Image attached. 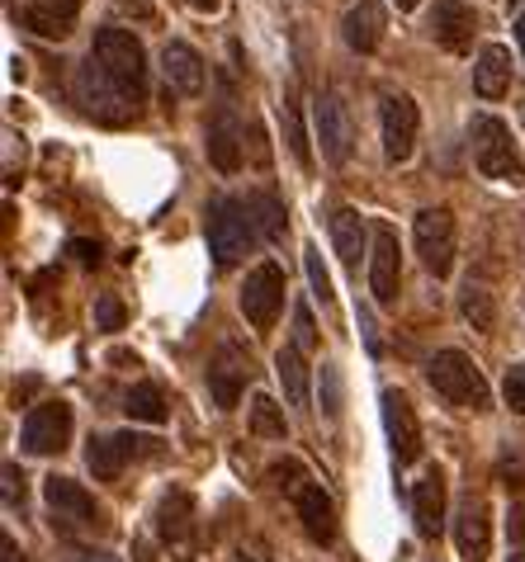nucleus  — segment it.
Returning <instances> with one entry per match:
<instances>
[{
	"label": "nucleus",
	"instance_id": "nucleus-1",
	"mask_svg": "<svg viewBox=\"0 0 525 562\" xmlns=\"http://www.w3.org/2000/svg\"><path fill=\"white\" fill-rule=\"evenodd\" d=\"M71 95H76V104H81L90 119H96V123H110V128H123V123H133L137 114H143V100L129 95V90H123L96 57H86L81 67H76Z\"/></svg>",
	"mask_w": 525,
	"mask_h": 562
},
{
	"label": "nucleus",
	"instance_id": "nucleus-2",
	"mask_svg": "<svg viewBox=\"0 0 525 562\" xmlns=\"http://www.w3.org/2000/svg\"><path fill=\"white\" fill-rule=\"evenodd\" d=\"M426 383L459 412H492V387L465 350H436L426 359Z\"/></svg>",
	"mask_w": 525,
	"mask_h": 562
},
{
	"label": "nucleus",
	"instance_id": "nucleus-3",
	"mask_svg": "<svg viewBox=\"0 0 525 562\" xmlns=\"http://www.w3.org/2000/svg\"><path fill=\"white\" fill-rule=\"evenodd\" d=\"M469 143H473V166L483 170L488 180L521 190V184H525V161H521V151H516L512 128H506L502 119L478 114V119L469 123Z\"/></svg>",
	"mask_w": 525,
	"mask_h": 562
},
{
	"label": "nucleus",
	"instance_id": "nucleus-4",
	"mask_svg": "<svg viewBox=\"0 0 525 562\" xmlns=\"http://www.w3.org/2000/svg\"><path fill=\"white\" fill-rule=\"evenodd\" d=\"M204 232H209V251H213V260H219L223 270L227 265H237L242 256H252L260 246V227H256L252 209H246V199H213Z\"/></svg>",
	"mask_w": 525,
	"mask_h": 562
},
{
	"label": "nucleus",
	"instance_id": "nucleus-5",
	"mask_svg": "<svg viewBox=\"0 0 525 562\" xmlns=\"http://www.w3.org/2000/svg\"><path fill=\"white\" fill-rule=\"evenodd\" d=\"M90 57H96L129 95L147 104V53H143V43L133 38V29H100Z\"/></svg>",
	"mask_w": 525,
	"mask_h": 562
},
{
	"label": "nucleus",
	"instance_id": "nucleus-6",
	"mask_svg": "<svg viewBox=\"0 0 525 562\" xmlns=\"http://www.w3.org/2000/svg\"><path fill=\"white\" fill-rule=\"evenodd\" d=\"M43 502H48L53 520L67 529V535H96V529H104V510L96 506V496H90L81 482L53 473L43 482Z\"/></svg>",
	"mask_w": 525,
	"mask_h": 562
},
{
	"label": "nucleus",
	"instance_id": "nucleus-7",
	"mask_svg": "<svg viewBox=\"0 0 525 562\" xmlns=\"http://www.w3.org/2000/svg\"><path fill=\"white\" fill-rule=\"evenodd\" d=\"M313 128L322 143V161L346 166L355 151V119H350V104L342 100V90H322L313 100Z\"/></svg>",
	"mask_w": 525,
	"mask_h": 562
},
{
	"label": "nucleus",
	"instance_id": "nucleus-8",
	"mask_svg": "<svg viewBox=\"0 0 525 562\" xmlns=\"http://www.w3.org/2000/svg\"><path fill=\"white\" fill-rule=\"evenodd\" d=\"M412 241H416V256H422L426 274L450 279V270H455V213L450 209H422L416 213Z\"/></svg>",
	"mask_w": 525,
	"mask_h": 562
},
{
	"label": "nucleus",
	"instance_id": "nucleus-9",
	"mask_svg": "<svg viewBox=\"0 0 525 562\" xmlns=\"http://www.w3.org/2000/svg\"><path fill=\"white\" fill-rule=\"evenodd\" d=\"M242 312L256 331H270L284 312V270L275 260H260L242 284Z\"/></svg>",
	"mask_w": 525,
	"mask_h": 562
},
{
	"label": "nucleus",
	"instance_id": "nucleus-10",
	"mask_svg": "<svg viewBox=\"0 0 525 562\" xmlns=\"http://www.w3.org/2000/svg\"><path fill=\"white\" fill-rule=\"evenodd\" d=\"M67 440H71V407L67 402H38L20 426V449L24 454H38V459L62 454Z\"/></svg>",
	"mask_w": 525,
	"mask_h": 562
},
{
	"label": "nucleus",
	"instance_id": "nucleus-11",
	"mask_svg": "<svg viewBox=\"0 0 525 562\" xmlns=\"http://www.w3.org/2000/svg\"><path fill=\"white\" fill-rule=\"evenodd\" d=\"M379 119H383V156H389V166H403L416 151V128H422L416 100L403 95V90H383Z\"/></svg>",
	"mask_w": 525,
	"mask_h": 562
},
{
	"label": "nucleus",
	"instance_id": "nucleus-12",
	"mask_svg": "<svg viewBox=\"0 0 525 562\" xmlns=\"http://www.w3.org/2000/svg\"><path fill=\"white\" fill-rule=\"evenodd\" d=\"M403 289V251H398V232L389 223H375V246H369V293L379 307L398 303Z\"/></svg>",
	"mask_w": 525,
	"mask_h": 562
},
{
	"label": "nucleus",
	"instance_id": "nucleus-13",
	"mask_svg": "<svg viewBox=\"0 0 525 562\" xmlns=\"http://www.w3.org/2000/svg\"><path fill=\"white\" fill-rule=\"evenodd\" d=\"M152 445H157V440H147V435H133V430L96 435L90 449H86V463H90V473H96L100 482H119L123 468H129V459L152 454Z\"/></svg>",
	"mask_w": 525,
	"mask_h": 562
},
{
	"label": "nucleus",
	"instance_id": "nucleus-14",
	"mask_svg": "<svg viewBox=\"0 0 525 562\" xmlns=\"http://www.w3.org/2000/svg\"><path fill=\"white\" fill-rule=\"evenodd\" d=\"M379 407H383V430H389V449H393V463L398 468H407L422 459V426H416V412H412V402L398 393V387H389V393L379 397Z\"/></svg>",
	"mask_w": 525,
	"mask_h": 562
},
{
	"label": "nucleus",
	"instance_id": "nucleus-15",
	"mask_svg": "<svg viewBox=\"0 0 525 562\" xmlns=\"http://www.w3.org/2000/svg\"><path fill=\"white\" fill-rule=\"evenodd\" d=\"M426 34L436 38L445 53H469L473 34H478V14L465 0H436L426 14Z\"/></svg>",
	"mask_w": 525,
	"mask_h": 562
},
{
	"label": "nucleus",
	"instance_id": "nucleus-16",
	"mask_svg": "<svg viewBox=\"0 0 525 562\" xmlns=\"http://www.w3.org/2000/svg\"><path fill=\"white\" fill-rule=\"evenodd\" d=\"M455 549L465 562H488L492 553V520H488V502L483 496H465L455 506Z\"/></svg>",
	"mask_w": 525,
	"mask_h": 562
},
{
	"label": "nucleus",
	"instance_id": "nucleus-17",
	"mask_svg": "<svg viewBox=\"0 0 525 562\" xmlns=\"http://www.w3.org/2000/svg\"><path fill=\"white\" fill-rule=\"evenodd\" d=\"M252 379V355H242L237 346H223V355L209 364V397L219 412H233L242 402V387Z\"/></svg>",
	"mask_w": 525,
	"mask_h": 562
},
{
	"label": "nucleus",
	"instance_id": "nucleus-18",
	"mask_svg": "<svg viewBox=\"0 0 525 562\" xmlns=\"http://www.w3.org/2000/svg\"><path fill=\"white\" fill-rule=\"evenodd\" d=\"M242 123L233 114V104H219L213 109V119H209V161L223 170V176H237L242 170V156H246V143H242Z\"/></svg>",
	"mask_w": 525,
	"mask_h": 562
},
{
	"label": "nucleus",
	"instance_id": "nucleus-19",
	"mask_svg": "<svg viewBox=\"0 0 525 562\" xmlns=\"http://www.w3.org/2000/svg\"><path fill=\"white\" fill-rule=\"evenodd\" d=\"M161 71H166V86H171L176 95H204V86H209L204 57H199L190 43H180V38H171L161 48Z\"/></svg>",
	"mask_w": 525,
	"mask_h": 562
},
{
	"label": "nucleus",
	"instance_id": "nucleus-20",
	"mask_svg": "<svg viewBox=\"0 0 525 562\" xmlns=\"http://www.w3.org/2000/svg\"><path fill=\"white\" fill-rule=\"evenodd\" d=\"M383 29H389V14H383V5H375V0H360V5H350V10H346L342 38H346V48H350V53L369 57V53H379Z\"/></svg>",
	"mask_w": 525,
	"mask_h": 562
},
{
	"label": "nucleus",
	"instance_id": "nucleus-21",
	"mask_svg": "<svg viewBox=\"0 0 525 562\" xmlns=\"http://www.w3.org/2000/svg\"><path fill=\"white\" fill-rule=\"evenodd\" d=\"M412 525L422 539H436L445 525V473L431 468V473L412 487Z\"/></svg>",
	"mask_w": 525,
	"mask_h": 562
},
{
	"label": "nucleus",
	"instance_id": "nucleus-22",
	"mask_svg": "<svg viewBox=\"0 0 525 562\" xmlns=\"http://www.w3.org/2000/svg\"><path fill=\"white\" fill-rule=\"evenodd\" d=\"M293 506H299L303 535L327 549V543L336 539V506H332V496L322 492V487H313V482H303V487L293 492Z\"/></svg>",
	"mask_w": 525,
	"mask_h": 562
},
{
	"label": "nucleus",
	"instance_id": "nucleus-23",
	"mask_svg": "<svg viewBox=\"0 0 525 562\" xmlns=\"http://www.w3.org/2000/svg\"><path fill=\"white\" fill-rule=\"evenodd\" d=\"M194 535V496L190 492H166L161 506H157V539L166 549H185Z\"/></svg>",
	"mask_w": 525,
	"mask_h": 562
},
{
	"label": "nucleus",
	"instance_id": "nucleus-24",
	"mask_svg": "<svg viewBox=\"0 0 525 562\" xmlns=\"http://www.w3.org/2000/svg\"><path fill=\"white\" fill-rule=\"evenodd\" d=\"M81 14V0H29L24 5V29H34L38 38H67Z\"/></svg>",
	"mask_w": 525,
	"mask_h": 562
},
{
	"label": "nucleus",
	"instance_id": "nucleus-25",
	"mask_svg": "<svg viewBox=\"0 0 525 562\" xmlns=\"http://www.w3.org/2000/svg\"><path fill=\"white\" fill-rule=\"evenodd\" d=\"M332 246H336V256H342V265L360 270V256L375 246V227H369L355 209H336L332 213Z\"/></svg>",
	"mask_w": 525,
	"mask_h": 562
},
{
	"label": "nucleus",
	"instance_id": "nucleus-26",
	"mask_svg": "<svg viewBox=\"0 0 525 562\" xmlns=\"http://www.w3.org/2000/svg\"><path fill=\"white\" fill-rule=\"evenodd\" d=\"M473 90L483 100H502L506 90H512V48L488 43V48L478 53V61H473Z\"/></svg>",
	"mask_w": 525,
	"mask_h": 562
},
{
	"label": "nucleus",
	"instance_id": "nucleus-27",
	"mask_svg": "<svg viewBox=\"0 0 525 562\" xmlns=\"http://www.w3.org/2000/svg\"><path fill=\"white\" fill-rule=\"evenodd\" d=\"M275 373H280V383H284V397H289V407H308V359L299 346H284L280 355H275Z\"/></svg>",
	"mask_w": 525,
	"mask_h": 562
},
{
	"label": "nucleus",
	"instance_id": "nucleus-28",
	"mask_svg": "<svg viewBox=\"0 0 525 562\" xmlns=\"http://www.w3.org/2000/svg\"><path fill=\"white\" fill-rule=\"evenodd\" d=\"M246 209H252L256 217V227H260V241H280L284 237V204H280V194L275 190H256V194H246Z\"/></svg>",
	"mask_w": 525,
	"mask_h": 562
},
{
	"label": "nucleus",
	"instance_id": "nucleus-29",
	"mask_svg": "<svg viewBox=\"0 0 525 562\" xmlns=\"http://www.w3.org/2000/svg\"><path fill=\"white\" fill-rule=\"evenodd\" d=\"M252 435H260V440H284L289 435V420H284V407L266 393L252 397Z\"/></svg>",
	"mask_w": 525,
	"mask_h": 562
},
{
	"label": "nucleus",
	"instance_id": "nucleus-30",
	"mask_svg": "<svg viewBox=\"0 0 525 562\" xmlns=\"http://www.w3.org/2000/svg\"><path fill=\"white\" fill-rule=\"evenodd\" d=\"M459 312H465V322L473 326V331H492V326H498V303H492V293L483 284H465V293H459Z\"/></svg>",
	"mask_w": 525,
	"mask_h": 562
},
{
	"label": "nucleus",
	"instance_id": "nucleus-31",
	"mask_svg": "<svg viewBox=\"0 0 525 562\" xmlns=\"http://www.w3.org/2000/svg\"><path fill=\"white\" fill-rule=\"evenodd\" d=\"M123 412H129L133 420H147V426H161L166 420V397L152 383H137L133 393L123 397Z\"/></svg>",
	"mask_w": 525,
	"mask_h": 562
},
{
	"label": "nucleus",
	"instance_id": "nucleus-32",
	"mask_svg": "<svg viewBox=\"0 0 525 562\" xmlns=\"http://www.w3.org/2000/svg\"><path fill=\"white\" fill-rule=\"evenodd\" d=\"M280 119H284V143L293 151V161H299L303 170H313V147H308V133H303V119H299V104H293V95L284 100Z\"/></svg>",
	"mask_w": 525,
	"mask_h": 562
},
{
	"label": "nucleus",
	"instance_id": "nucleus-33",
	"mask_svg": "<svg viewBox=\"0 0 525 562\" xmlns=\"http://www.w3.org/2000/svg\"><path fill=\"white\" fill-rule=\"evenodd\" d=\"M303 265H308V284H313V293L322 299V307H332L336 293H332V274H327V265H322L317 246H303Z\"/></svg>",
	"mask_w": 525,
	"mask_h": 562
},
{
	"label": "nucleus",
	"instance_id": "nucleus-34",
	"mask_svg": "<svg viewBox=\"0 0 525 562\" xmlns=\"http://www.w3.org/2000/svg\"><path fill=\"white\" fill-rule=\"evenodd\" d=\"M123 317H129V312H123V303L114 299V293H100L96 299V326L100 331H123Z\"/></svg>",
	"mask_w": 525,
	"mask_h": 562
},
{
	"label": "nucleus",
	"instance_id": "nucleus-35",
	"mask_svg": "<svg viewBox=\"0 0 525 562\" xmlns=\"http://www.w3.org/2000/svg\"><path fill=\"white\" fill-rule=\"evenodd\" d=\"M502 397H506V407H512L516 416H525V364H512V369H506Z\"/></svg>",
	"mask_w": 525,
	"mask_h": 562
},
{
	"label": "nucleus",
	"instance_id": "nucleus-36",
	"mask_svg": "<svg viewBox=\"0 0 525 562\" xmlns=\"http://www.w3.org/2000/svg\"><path fill=\"white\" fill-rule=\"evenodd\" d=\"M293 346H299L303 355L317 346V331H313V312H308V303L293 307Z\"/></svg>",
	"mask_w": 525,
	"mask_h": 562
},
{
	"label": "nucleus",
	"instance_id": "nucleus-37",
	"mask_svg": "<svg viewBox=\"0 0 525 562\" xmlns=\"http://www.w3.org/2000/svg\"><path fill=\"white\" fill-rule=\"evenodd\" d=\"M322 407H327V416H342V379L332 364L322 369Z\"/></svg>",
	"mask_w": 525,
	"mask_h": 562
},
{
	"label": "nucleus",
	"instance_id": "nucleus-38",
	"mask_svg": "<svg viewBox=\"0 0 525 562\" xmlns=\"http://www.w3.org/2000/svg\"><path fill=\"white\" fill-rule=\"evenodd\" d=\"M5 506L10 510H24V473L14 463H5Z\"/></svg>",
	"mask_w": 525,
	"mask_h": 562
},
{
	"label": "nucleus",
	"instance_id": "nucleus-39",
	"mask_svg": "<svg viewBox=\"0 0 525 562\" xmlns=\"http://www.w3.org/2000/svg\"><path fill=\"white\" fill-rule=\"evenodd\" d=\"M506 535H512V553H525V506H512V515H506Z\"/></svg>",
	"mask_w": 525,
	"mask_h": 562
},
{
	"label": "nucleus",
	"instance_id": "nucleus-40",
	"mask_svg": "<svg viewBox=\"0 0 525 562\" xmlns=\"http://www.w3.org/2000/svg\"><path fill=\"white\" fill-rule=\"evenodd\" d=\"M67 256H71L76 265H100V241H81V237H76V241L67 246Z\"/></svg>",
	"mask_w": 525,
	"mask_h": 562
},
{
	"label": "nucleus",
	"instance_id": "nucleus-41",
	"mask_svg": "<svg viewBox=\"0 0 525 562\" xmlns=\"http://www.w3.org/2000/svg\"><path fill=\"white\" fill-rule=\"evenodd\" d=\"M123 10H133L137 20H157V10H152V0H119Z\"/></svg>",
	"mask_w": 525,
	"mask_h": 562
},
{
	"label": "nucleus",
	"instance_id": "nucleus-42",
	"mask_svg": "<svg viewBox=\"0 0 525 562\" xmlns=\"http://www.w3.org/2000/svg\"><path fill=\"white\" fill-rule=\"evenodd\" d=\"M0 562H24V553H20V543H14L10 535L0 539Z\"/></svg>",
	"mask_w": 525,
	"mask_h": 562
},
{
	"label": "nucleus",
	"instance_id": "nucleus-43",
	"mask_svg": "<svg viewBox=\"0 0 525 562\" xmlns=\"http://www.w3.org/2000/svg\"><path fill=\"white\" fill-rule=\"evenodd\" d=\"M237 562H275V558H270L266 549H242V553H237Z\"/></svg>",
	"mask_w": 525,
	"mask_h": 562
},
{
	"label": "nucleus",
	"instance_id": "nucleus-44",
	"mask_svg": "<svg viewBox=\"0 0 525 562\" xmlns=\"http://www.w3.org/2000/svg\"><path fill=\"white\" fill-rule=\"evenodd\" d=\"M219 5H223V0H190V10H199V14H213Z\"/></svg>",
	"mask_w": 525,
	"mask_h": 562
},
{
	"label": "nucleus",
	"instance_id": "nucleus-45",
	"mask_svg": "<svg viewBox=\"0 0 525 562\" xmlns=\"http://www.w3.org/2000/svg\"><path fill=\"white\" fill-rule=\"evenodd\" d=\"M516 43H521V57H525V5H521V14H516Z\"/></svg>",
	"mask_w": 525,
	"mask_h": 562
},
{
	"label": "nucleus",
	"instance_id": "nucleus-46",
	"mask_svg": "<svg viewBox=\"0 0 525 562\" xmlns=\"http://www.w3.org/2000/svg\"><path fill=\"white\" fill-rule=\"evenodd\" d=\"M393 5H398V10H416V5H422V0H393Z\"/></svg>",
	"mask_w": 525,
	"mask_h": 562
},
{
	"label": "nucleus",
	"instance_id": "nucleus-47",
	"mask_svg": "<svg viewBox=\"0 0 525 562\" xmlns=\"http://www.w3.org/2000/svg\"><path fill=\"white\" fill-rule=\"evenodd\" d=\"M506 562H525V553H512V558H506Z\"/></svg>",
	"mask_w": 525,
	"mask_h": 562
},
{
	"label": "nucleus",
	"instance_id": "nucleus-48",
	"mask_svg": "<svg viewBox=\"0 0 525 562\" xmlns=\"http://www.w3.org/2000/svg\"><path fill=\"white\" fill-rule=\"evenodd\" d=\"M506 5H521V0H506Z\"/></svg>",
	"mask_w": 525,
	"mask_h": 562
}]
</instances>
